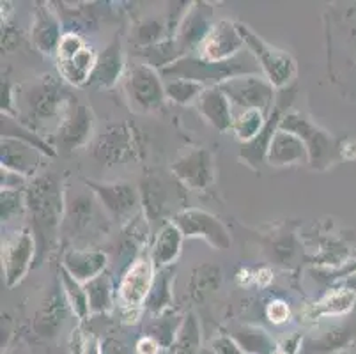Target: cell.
I'll list each match as a JSON object with an SVG mask.
<instances>
[{"mask_svg": "<svg viewBox=\"0 0 356 354\" xmlns=\"http://www.w3.org/2000/svg\"><path fill=\"white\" fill-rule=\"evenodd\" d=\"M57 55H59L60 74L73 86H82L96 64L95 51L87 48L79 35L73 34H67L60 39Z\"/></svg>", "mask_w": 356, "mask_h": 354, "instance_id": "obj_1", "label": "cell"}, {"mask_svg": "<svg viewBox=\"0 0 356 354\" xmlns=\"http://www.w3.org/2000/svg\"><path fill=\"white\" fill-rule=\"evenodd\" d=\"M238 27L243 39H245V43L252 48V51L257 57V63L261 64L264 73L270 78V82L277 87L286 86L294 74L293 58L287 54H284V51L277 50V48L268 47L264 41H261L257 35L252 34L248 29L241 27V25H238Z\"/></svg>", "mask_w": 356, "mask_h": 354, "instance_id": "obj_2", "label": "cell"}, {"mask_svg": "<svg viewBox=\"0 0 356 354\" xmlns=\"http://www.w3.org/2000/svg\"><path fill=\"white\" fill-rule=\"evenodd\" d=\"M220 90L236 106L266 110L271 102V87L257 77H234L220 83Z\"/></svg>", "mask_w": 356, "mask_h": 354, "instance_id": "obj_3", "label": "cell"}, {"mask_svg": "<svg viewBox=\"0 0 356 354\" xmlns=\"http://www.w3.org/2000/svg\"><path fill=\"white\" fill-rule=\"evenodd\" d=\"M243 43H245V39H243L238 25L223 19L204 35L202 45H200V55L206 63H225L243 47Z\"/></svg>", "mask_w": 356, "mask_h": 354, "instance_id": "obj_4", "label": "cell"}, {"mask_svg": "<svg viewBox=\"0 0 356 354\" xmlns=\"http://www.w3.org/2000/svg\"><path fill=\"white\" fill-rule=\"evenodd\" d=\"M176 225L179 227L184 236H202L206 241L211 243L216 248H227L231 245L227 230L211 214L202 213V211H183L176 216Z\"/></svg>", "mask_w": 356, "mask_h": 354, "instance_id": "obj_5", "label": "cell"}, {"mask_svg": "<svg viewBox=\"0 0 356 354\" xmlns=\"http://www.w3.org/2000/svg\"><path fill=\"white\" fill-rule=\"evenodd\" d=\"M128 92L131 102L142 110H153L163 99V87L156 74L145 66L135 67L128 77Z\"/></svg>", "mask_w": 356, "mask_h": 354, "instance_id": "obj_6", "label": "cell"}, {"mask_svg": "<svg viewBox=\"0 0 356 354\" xmlns=\"http://www.w3.org/2000/svg\"><path fill=\"white\" fill-rule=\"evenodd\" d=\"M153 285V262L149 259H138L122 278L119 287L121 300L126 307L137 308L145 300Z\"/></svg>", "mask_w": 356, "mask_h": 354, "instance_id": "obj_7", "label": "cell"}, {"mask_svg": "<svg viewBox=\"0 0 356 354\" xmlns=\"http://www.w3.org/2000/svg\"><path fill=\"white\" fill-rule=\"evenodd\" d=\"M4 253L8 284L15 285L25 275L29 268V261H31L32 253H34V241H32L31 234L25 232V230L16 234L15 238L6 245Z\"/></svg>", "mask_w": 356, "mask_h": 354, "instance_id": "obj_8", "label": "cell"}, {"mask_svg": "<svg viewBox=\"0 0 356 354\" xmlns=\"http://www.w3.org/2000/svg\"><path fill=\"white\" fill-rule=\"evenodd\" d=\"M172 170L179 175V179H183L190 188H195V190H200L213 179L211 160L206 151L188 152L174 165Z\"/></svg>", "mask_w": 356, "mask_h": 354, "instance_id": "obj_9", "label": "cell"}, {"mask_svg": "<svg viewBox=\"0 0 356 354\" xmlns=\"http://www.w3.org/2000/svg\"><path fill=\"white\" fill-rule=\"evenodd\" d=\"M199 110L220 131L232 128L231 102L222 90H204L199 97Z\"/></svg>", "mask_w": 356, "mask_h": 354, "instance_id": "obj_10", "label": "cell"}, {"mask_svg": "<svg viewBox=\"0 0 356 354\" xmlns=\"http://www.w3.org/2000/svg\"><path fill=\"white\" fill-rule=\"evenodd\" d=\"M307 147L302 138L293 133L277 131L270 140V161L271 165H287L303 160Z\"/></svg>", "mask_w": 356, "mask_h": 354, "instance_id": "obj_11", "label": "cell"}, {"mask_svg": "<svg viewBox=\"0 0 356 354\" xmlns=\"http://www.w3.org/2000/svg\"><path fill=\"white\" fill-rule=\"evenodd\" d=\"M105 255L95 252H70L64 259L70 275H73L74 280L89 282L95 280L96 275L105 268Z\"/></svg>", "mask_w": 356, "mask_h": 354, "instance_id": "obj_12", "label": "cell"}, {"mask_svg": "<svg viewBox=\"0 0 356 354\" xmlns=\"http://www.w3.org/2000/svg\"><path fill=\"white\" fill-rule=\"evenodd\" d=\"M181 239H183V232H181L176 223L165 225L160 230V236H158L156 245H154V264H168V262H172L179 255Z\"/></svg>", "mask_w": 356, "mask_h": 354, "instance_id": "obj_13", "label": "cell"}, {"mask_svg": "<svg viewBox=\"0 0 356 354\" xmlns=\"http://www.w3.org/2000/svg\"><path fill=\"white\" fill-rule=\"evenodd\" d=\"M57 90L51 89V87L41 86L40 89L34 90V92H29L25 96V102H27V106H31V112L34 113L35 117L40 119H44V117H50L51 113L57 110L59 106V97H57Z\"/></svg>", "mask_w": 356, "mask_h": 354, "instance_id": "obj_14", "label": "cell"}, {"mask_svg": "<svg viewBox=\"0 0 356 354\" xmlns=\"http://www.w3.org/2000/svg\"><path fill=\"white\" fill-rule=\"evenodd\" d=\"M16 158L20 161V167H18L20 174L34 172L35 167H38V156L34 154V151L29 145L22 147L16 142H2V161H4L6 167L16 161Z\"/></svg>", "mask_w": 356, "mask_h": 354, "instance_id": "obj_15", "label": "cell"}, {"mask_svg": "<svg viewBox=\"0 0 356 354\" xmlns=\"http://www.w3.org/2000/svg\"><path fill=\"white\" fill-rule=\"evenodd\" d=\"M98 193L105 199L106 207L119 214L135 206L134 190L128 186H105L103 191H98Z\"/></svg>", "mask_w": 356, "mask_h": 354, "instance_id": "obj_16", "label": "cell"}, {"mask_svg": "<svg viewBox=\"0 0 356 354\" xmlns=\"http://www.w3.org/2000/svg\"><path fill=\"white\" fill-rule=\"evenodd\" d=\"M90 128V121H89V115L83 108H79V112H73V115L64 122V128H63V140L67 142L71 145H76L80 140H83Z\"/></svg>", "mask_w": 356, "mask_h": 354, "instance_id": "obj_17", "label": "cell"}, {"mask_svg": "<svg viewBox=\"0 0 356 354\" xmlns=\"http://www.w3.org/2000/svg\"><path fill=\"white\" fill-rule=\"evenodd\" d=\"M262 119H264V115H262L261 110H245L238 119H234L232 129H234V133L238 135V138H241V140H252V138L261 131Z\"/></svg>", "mask_w": 356, "mask_h": 354, "instance_id": "obj_18", "label": "cell"}, {"mask_svg": "<svg viewBox=\"0 0 356 354\" xmlns=\"http://www.w3.org/2000/svg\"><path fill=\"white\" fill-rule=\"evenodd\" d=\"M165 92L172 97L174 102L186 103L193 99L197 94H202V86L193 80H186V78H176V80L165 83Z\"/></svg>", "mask_w": 356, "mask_h": 354, "instance_id": "obj_19", "label": "cell"}, {"mask_svg": "<svg viewBox=\"0 0 356 354\" xmlns=\"http://www.w3.org/2000/svg\"><path fill=\"white\" fill-rule=\"evenodd\" d=\"M35 43L40 45V48H43V51H51V48L57 45H60L59 38V27L55 24L54 19L48 18V16H43V18L38 19V27H35L34 32Z\"/></svg>", "mask_w": 356, "mask_h": 354, "instance_id": "obj_20", "label": "cell"}, {"mask_svg": "<svg viewBox=\"0 0 356 354\" xmlns=\"http://www.w3.org/2000/svg\"><path fill=\"white\" fill-rule=\"evenodd\" d=\"M119 71H121V58H119V48L115 50L114 47L108 48V51L105 54V57L102 58V63L96 66V78L99 82H103L105 86H110L114 82L115 78L119 77Z\"/></svg>", "mask_w": 356, "mask_h": 354, "instance_id": "obj_21", "label": "cell"}, {"mask_svg": "<svg viewBox=\"0 0 356 354\" xmlns=\"http://www.w3.org/2000/svg\"><path fill=\"white\" fill-rule=\"evenodd\" d=\"M353 303V294L349 292H333L330 296H326L325 300L319 303V310L325 312V314H341V312L348 310Z\"/></svg>", "mask_w": 356, "mask_h": 354, "instance_id": "obj_22", "label": "cell"}, {"mask_svg": "<svg viewBox=\"0 0 356 354\" xmlns=\"http://www.w3.org/2000/svg\"><path fill=\"white\" fill-rule=\"evenodd\" d=\"M87 301L90 300V307L92 308H103L105 305H108V285L103 280L102 277L90 280V284H87Z\"/></svg>", "mask_w": 356, "mask_h": 354, "instance_id": "obj_23", "label": "cell"}, {"mask_svg": "<svg viewBox=\"0 0 356 354\" xmlns=\"http://www.w3.org/2000/svg\"><path fill=\"white\" fill-rule=\"evenodd\" d=\"M268 317L277 324L284 323L289 317V308H287V305L284 301H273L268 307Z\"/></svg>", "mask_w": 356, "mask_h": 354, "instance_id": "obj_24", "label": "cell"}, {"mask_svg": "<svg viewBox=\"0 0 356 354\" xmlns=\"http://www.w3.org/2000/svg\"><path fill=\"white\" fill-rule=\"evenodd\" d=\"M138 353L140 354H156L158 344L153 339H142L138 342Z\"/></svg>", "mask_w": 356, "mask_h": 354, "instance_id": "obj_25", "label": "cell"}]
</instances>
